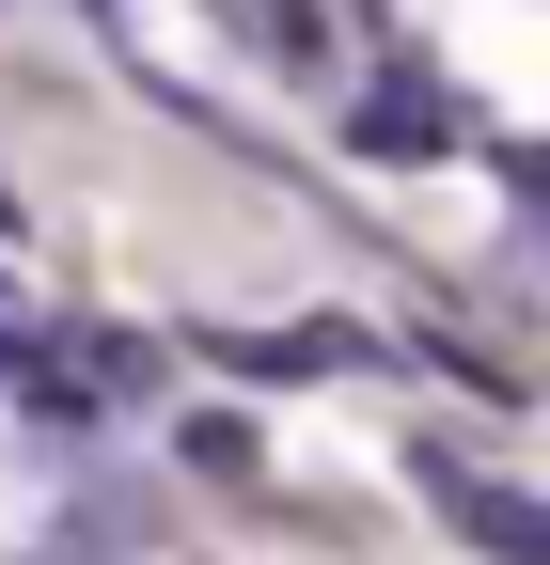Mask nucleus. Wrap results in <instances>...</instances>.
<instances>
[{
  "instance_id": "nucleus-5",
  "label": "nucleus",
  "mask_w": 550,
  "mask_h": 565,
  "mask_svg": "<svg viewBox=\"0 0 550 565\" xmlns=\"http://www.w3.org/2000/svg\"><path fill=\"white\" fill-rule=\"evenodd\" d=\"M252 17H267V47H315V32H330L315 0H252Z\"/></svg>"
},
{
  "instance_id": "nucleus-2",
  "label": "nucleus",
  "mask_w": 550,
  "mask_h": 565,
  "mask_svg": "<svg viewBox=\"0 0 550 565\" xmlns=\"http://www.w3.org/2000/svg\"><path fill=\"white\" fill-rule=\"evenodd\" d=\"M221 362H236V377H330V362H362V345H347V330L315 315V330H236Z\"/></svg>"
},
{
  "instance_id": "nucleus-3",
  "label": "nucleus",
  "mask_w": 550,
  "mask_h": 565,
  "mask_svg": "<svg viewBox=\"0 0 550 565\" xmlns=\"http://www.w3.org/2000/svg\"><path fill=\"white\" fill-rule=\"evenodd\" d=\"M441 141H456L441 95H362V158H441Z\"/></svg>"
},
{
  "instance_id": "nucleus-4",
  "label": "nucleus",
  "mask_w": 550,
  "mask_h": 565,
  "mask_svg": "<svg viewBox=\"0 0 550 565\" xmlns=\"http://www.w3.org/2000/svg\"><path fill=\"white\" fill-rule=\"evenodd\" d=\"M173 456H189V471H221V487H236V471H252V424H236V408H204V424H189V440H173Z\"/></svg>"
},
{
  "instance_id": "nucleus-1",
  "label": "nucleus",
  "mask_w": 550,
  "mask_h": 565,
  "mask_svg": "<svg viewBox=\"0 0 550 565\" xmlns=\"http://www.w3.org/2000/svg\"><path fill=\"white\" fill-rule=\"evenodd\" d=\"M409 471H425V503H441V519H456L472 550H504V565H550V519H535V503H504L488 471H456V440H425Z\"/></svg>"
}]
</instances>
